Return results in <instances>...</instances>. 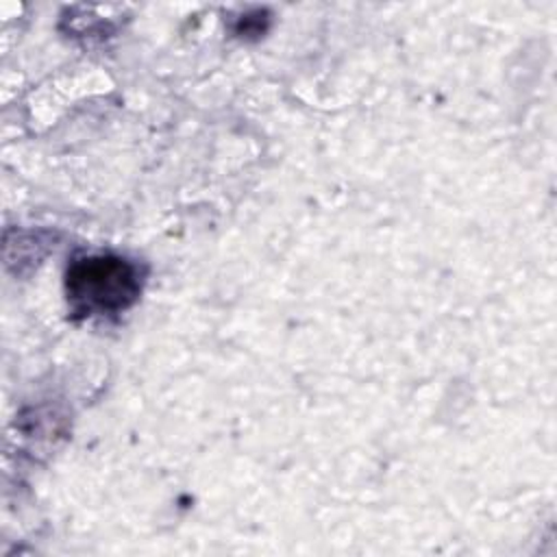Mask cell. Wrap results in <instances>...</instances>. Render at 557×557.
I'll list each match as a JSON object with an SVG mask.
<instances>
[{
	"label": "cell",
	"mask_w": 557,
	"mask_h": 557,
	"mask_svg": "<svg viewBox=\"0 0 557 557\" xmlns=\"http://www.w3.org/2000/svg\"><path fill=\"white\" fill-rule=\"evenodd\" d=\"M139 270L117 255L76 259L65 274L72 309L83 315H107L128 309L139 296Z\"/></svg>",
	"instance_id": "cell-1"
}]
</instances>
